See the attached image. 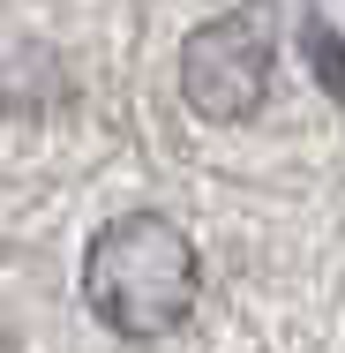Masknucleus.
<instances>
[{
  "mask_svg": "<svg viewBox=\"0 0 345 353\" xmlns=\"http://www.w3.org/2000/svg\"><path fill=\"white\" fill-rule=\"evenodd\" d=\"M53 90H61V75L38 46H0V113H30Z\"/></svg>",
  "mask_w": 345,
  "mask_h": 353,
  "instance_id": "3",
  "label": "nucleus"
},
{
  "mask_svg": "<svg viewBox=\"0 0 345 353\" xmlns=\"http://www.w3.org/2000/svg\"><path fill=\"white\" fill-rule=\"evenodd\" d=\"M196 293H203V256L165 211H121L83 248V301L128 346L173 339L196 316Z\"/></svg>",
  "mask_w": 345,
  "mask_h": 353,
  "instance_id": "1",
  "label": "nucleus"
},
{
  "mask_svg": "<svg viewBox=\"0 0 345 353\" xmlns=\"http://www.w3.org/2000/svg\"><path fill=\"white\" fill-rule=\"evenodd\" d=\"M271 75H278V15L263 0L196 23L180 46V98L203 121H248L271 98Z\"/></svg>",
  "mask_w": 345,
  "mask_h": 353,
  "instance_id": "2",
  "label": "nucleus"
},
{
  "mask_svg": "<svg viewBox=\"0 0 345 353\" xmlns=\"http://www.w3.org/2000/svg\"><path fill=\"white\" fill-rule=\"evenodd\" d=\"M308 53H315V75L331 83L345 98V46H338V30H323V23H308Z\"/></svg>",
  "mask_w": 345,
  "mask_h": 353,
  "instance_id": "4",
  "label": "nucleus"
}]
</instances>
